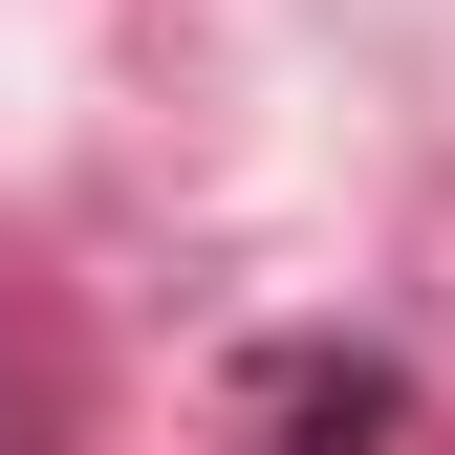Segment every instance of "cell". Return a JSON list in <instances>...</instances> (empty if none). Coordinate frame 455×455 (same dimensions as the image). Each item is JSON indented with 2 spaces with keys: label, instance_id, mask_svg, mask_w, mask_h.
<instances>
[{
  "label": "cell",
  "instance_id": "cell-1",
  "mask_svg": "<svg viewBox=\"0 0 455 455\" xmlns=\"http://www.w3.org/2000/svg\"><path fill=\"white\" fill-rule=\"evenodd\" d=\"M0 455H22V434H0Z\"/></svg>",
  "mask_w": 455,
  "mask_h": 455
}]
</instances>
